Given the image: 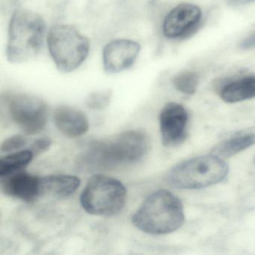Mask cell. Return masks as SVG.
I'll return each instance as SVG.
<instances>
[{
	"mask_svg": "<svg viewBox=\"0 0 255 255\" xmlns=\"http://www.w3.org/2000/svg\"><path fill=\"white\" fill-rule=\"evenodd\" d=\"M172 83L178 92L184 95H192L198 89L199 77L193 71H185L174 76Z\"/></svg>",
	"mask_w": 255,
	"mask_h": 255,
	"instance_id": "obj_17",
	"label": "cell"
},
{
	"mask_svg": "<svg viewBox=\"0 0 255 255\" xmlns=\"http://www.w3.org/2000/svg\"><path fill=\"white\" fill-rule=\"evenodd\" d=\"M255 144V128L240 131L213 147L212 153L219 157L229 158Z\"/></svg>",
	"mask_w": 255,
	"mask_h": 255,
	"instance_id": "obj_14",
	"label": "cell"
},
{
	"mask_svg": "<svg viewBox=\"0 0 255 255\" xmlns=\"http://www.w3.org/2000/svg\"><path fill=\"white\" fill-rule=\"evenodd\" d=\"M34 153L30 149L8 153L0 159V177L23 170L33 159Z\"/></svg>",
	"mask_w": 255,
	"mask_h": 255,
	"instance_id": "obj_16",
	"label": "cell"
},
{
	"mask_svg": "<svg viewBox=\"0 0 255 255\" xmlns=\"http://www.w3.org/2000/svg\"><path fill=\"white\" fill-rule=\"evenodd\" d=\"M220 97L228 104L255 98V76H248L228 83L222 87Z\"/></svg>",
	"mask_w": 255,
	"mask_h": 255,
	"instance_id": "obj_15",
	"label": "cell"
},
{
	"mask_svg": "<svg viewBox=\"0 0 255 255\" xmlns=\"http://www.w3.org/2000/svg\"><path fill=\"white\" fill-rule=\"evenodd\" d=\"M27 144L26 137L20 135H12L8 137L1 144L2 153H10L18 151Z\"/></svg>",
	"mask_w": 255,
	"mask_h": 255,
	"instance_id": "obj_19",
	"label": "cell"
},
{
	"mask_svg": "<svg viewBox=\"0 0 255 255\" xmlns=\"http://www.w3.org/2000/svg\"><path fill=\"white\" fill-rule=\"evenodd\" d=\"M229 171L222 158L210 154L180 162L168 174L170 184L183 189H199L225 180Z\"/></svg>",
	"mask_w": 255,
	"mask_h": 255,
	"instance_id": "obj_4",
	"label": "cell"
},
{
	"mask_svg": "<svg viewBox=\"0 0 255 255\" xmlns=\"http://www.w3.org/2000/svg\"><path fill=\"white\" fill-rule=\"evenodd\" d=\"M180 198L165 189L150 194L132 218L134 226L150 235H164L177 231L184 223Z\"/></svg>",
	"mask_w": 255,
	"mask_h": 255,
	"instance_id": "obj_2",
	"label": "cell"
},
{
	"mask_svg": "<svg viewBox=\"0 0 255 255\" xmlns=\"http://www.w3.org/2000/svg\"><path fill=\"white\" fill-rule=\"evenodd\" d=\"M81 184L77 176L53 174L41 177V197L63 198L74 195Z\"/></svg>",
	"mask_w": 255,
	"mask_h": 255,
	"instance_id": "obj_13",
	"label": "cell"
},
{
	"mask_svg": "<svg viewBox=\"0 0 255 255\" xmlns=\"http://www.w3.org/2000/svg\"><path fill=\"white\" fill-rule=\"evenodd\" d=\"M240 48L243 50H252L255 48V30L252 32L249 36L245 38L239 45Z\"/></svg>",
	"mask_w": 255,
	"mask_h": 255,
	"instance_id": "obj_21",
	"label": "cell"
},
{
	"mask_svg": "<svg viewBox=\"0 0 255 255\" xmlns=\"http://www.w3.org/2000/svg\"><path fill=\"white\" fill-rule=\"evenodd\" d=\"M141 50L138 43L132 40L110 41L103 50V63L106 72L117 74L131 68Z\"/></svg>",
	"mask_w": 255,
	"mask_h": 255,
	"instance_id": "obj_10",
	"label": "cell"
},
{
	"mask_svg": "<svg viewBox=\"0 0 255 255\" xmlns=\"http://www.w3.org/2000/svg\"><path fill=\"white\" fill-rule=\"evenodd\" d=\"M52 141L51 138L49 137H42V138H38L35 140L30 147V150L35 156L41 154L47 151L50 147H51Z\"/></svg>",
	"mask_w": 255,
	"mask_h": 255,
	"instance_id": "obj_20",
	"label": "cell"
},
{
	"mask_svg": "<svg viewBox=\"0 0 255 255\" xmlns=\"http://www.w3.org/2000/svg\"></svg>",
	"mask_w": 255,
	"mask_h": 255,
	"instance_id": "obj_23",
	"label": "cell"
},
{
	"mask_svg": "<svg viewBox=\"0 0 255 255\" xmlns=\"http://www.w3.org/2000/svg\"><path fill=\"white\" fill-rule=\"evenodd\" d=\"M255 2V0H227L228 5L231 6H240Z\"/></svg>",
	"mask_w": 255,
	"mask_h": 255,
	"instance_id": "obj_22",
	"label": "cell"
},
{
	"mask_svg": "<svg viewBox=\"0 0 255 255\" xmlns=\"http://www.w3.org/2000/svg\"><path fill=\"white\" fill-rule=\"evenodd\" d=\"M150 148V138L146 132L128 130L111 138L92 141L80 156V165L93 171L116 169L141 160Z\"/></svg>",
	"mask_w": 255,
	"mask_h": 255,
	"instance_id": "obj_1",
	"label": "cell"
},
{
	"mask_svg": "<svg viewBox=\"0 0 255 255\" xmlns=\"http://www.w3.org/2000/svg\"><path fill=\"white\" fill-rule=\"evenodd\" d=\"M47 44L53 62L62 73L75 71L89 55V40L70 25L53 26L49 31Z\"/></svg>",
	"mask_w": 255,
	"mask_h": 255,
	"instance_id": "obj_6",
	"label": "cell"
},
{
	"mask_svg": "<svg viewBox=\"0 0 255 255\" xmlns=\"http://www.w3.org/2000/svg\"><path fill=\"white\" fill-rule=\"evenodd\" d=\"M113 98V92L110 89L92 92L86 99V105L92 110L101 111L109 107Z\"/></svg>",
	"mask_w": 255,
	"mask_h": 255,
	"instance_id": "obj_18",
	"label": "cell"
},
{
	"mask_svg": "<svg viewBox=\"0 0 255 255\" xmlns=\"http://www.w3.org/2000/svg\"><path fill=\"white\" fill-rule=\"evenodd\" d=\"M57 129L68 138H77L85 135L89 130L87 116L77 109L69 106H59L53 116Z\"/></svg>",
	"mask_w": 255,
	"mask_h": 255,
	"instance_id": "obj_12",
	"label": "cell"
},
{
	"mask_svg": "<svg viewBox=\"0 0 255 255\" xmlns=\"http://www.w3.org/2000/svg\"><path fill=\"white\" fill-rule=\"evenodd\" d=\"M127 195V188L120 180L105 174H95L82 192L80 204L89 214L112 216L123 208Z\"/></svg>",
	"mask_w": 255,
	"mask_h": 255,
	"instance_id": "obj_5",
	"label": "cell"
},
{
	"mask_svg": "<svg viewBox=\"0 0 255 255\" xmlns=\"http://www.w3.org/2000/svg\"><path fill=\"white\" fill-rule=\"evenodd\" d=\"M202 20V11L198 5L182 3L174 7L165 17L162 31L168 39H183L198 30Z\"/></svg>",
	"mask_w": 255,
	"mask_h": 255,
	"instance_id": "obj_8",
	"label": "cell"
},
{
	"mask_svg": "<svg viewBox=\"0 0 255 255\" xmlns=\"http://www.w3.org/2000/svg\"><path fill=\"white\" fill-rule=\"evenodd\" d=\"M45 32V23L39 14L29 10H17L8 27V60L20 64L35 59L42 48Z\"/></svg>",
	"mask_w": 255,
	"mask_h": 255,
	"instance_id": "obj_3",
	"label": "cell"
},
{
	"mask_svg": "<svg viewBox=\"0 0 255 255\" xmlns=\"http://www.w3.org/2000/svg\"><path fill=\"white\" fill-rule=\"evenodd\" d=\"M188 121L187 110L181 104L168 103L162 108L159 115V128L164 146L177 147L185 141Z\"/></svg>",
	"mask_w": 255,
	"mask_h": 255,
	"instance_id": "obj_9",
	"label": "cell"
},
{
	"mask_svg": "<svg viewBox=\"0 0 255 255\" xmlns=\"http://www.w3.org/2000/svg\"><path fill=\"white\" fill-rule=\"evenodd\" d=\"M10 117L27 135L40 133L47 122V107L41 98L26 94L12 93L6 96Z\"/></svg>",
	"mask_w": 255,
	"mask_h": 255,
	"instance_id": "obj_7",
	"label": "cell"
},
{
	"mask_svg": "<svg viewBox=\"0 0 255 255\" xmlns=\"http://www.w3.org/2000/svg\"><path fill=\"white\" fill-rule=\"evenodd\" d=\"M1 189L11 198L32 202L41 197V177L20 170L1 177Z\"/></svg>",
	"mask_w": 255,
	"mask_h": 255,
	"instance_id": "obj_11",
	"label": "cell"
}]
</instances>
